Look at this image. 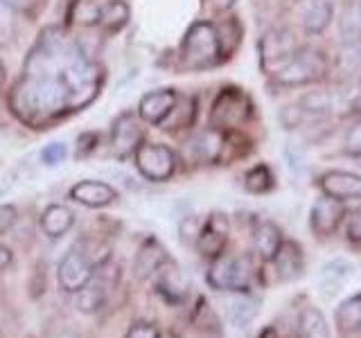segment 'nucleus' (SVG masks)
I'll list each match as a JSON object with an SVG mask.
<instances>
[{"label": "nucleus", "mask_w": 361, "mask_h": 338, "mask_svg": "<svg viewBox=\"0 0 361 338\" xmlns=\"http://www.w3.org/2000/svg\"><path fill=\"white\" fill-rule=\"evenodd\" d=\"M327 73V56L316 48H298L289 61L282 63L278 70L271 75L278 86L296 88L319 82Z\"/></svg>", "instance_id": "obj_3"}, {"label": "nucleus", "mask_w": 361, "mask_h": 338, "mask_svg": "<svg viewBox=\"0 0 361 338\" xmlns=\"http://www.w3.org/2000/svg\"><path fill=\"white\" fill-rule=\"evenodd\" d=\"M244 187L251 194H267L274 187V174L267 165H255L253 169H248L244 176Z\"/></svg>", "instance_id": "obj_29"}, {"label": "nucleus", "mask_w": 361, "mask_h": 338, "mask_svg": "<svg viewBox=\"0 0 361 338\" xmlns=\"http://www.w3.org/2000/svg\"><path fill=\"white\" fill-rule=\"evenodd\" d=\"M343 151L353 158H361V120L348 129L343 138Z\"/></svg>", "instance_id": "obj_32"}, {"label": "nucleus", "mask_w": 361, "mask_h": 338, "mask_svg": "<svg viewBox=\"0 0 361 338\" xmlns=\"http://www.w3.org/2000/svg\"><path fill=\"white\" fill-rule=\"evenodd\" d=\"M9 106L30 127L59 118L63 111H71V90L63 73H23L9 95Z\"/></svg>", "instance_id": "obj_1"}, {"label": "nucleus", "mask_w": 361, "mask_h": 338, "mask_svg": "<svg viewBox=\"0 0 361 338\" xmlns=\"http://www.w3.org/2000/svg\"><path fill=\"white\" fill-rule=\"evenodd\" d=\"M116 280H118V270L111 264V259H106L104 264L95 268V273L90 277L88 284L82 291H77V309L84 313L99 311L106 304L109 291L116 284Z\"/></svg>", "instance_id": "obj_9"}, {"label": "nucleus", "mask_w": 361, "mask_h": 338, "mask_svg": "<svg viewBox=\"0 0 361 338\" xmlns=\"http://www.w3.org/2000/svg\"><path fill=\"white\" fill-rule=\"evenodd\" d=\"M319 187L323 189V194L338 201L361 199V174L343 172V169H330V172L321 174Z\"/></svg>", "instance_id": "obj_13"}, {"label": "nucleus", "mask_w": 361, "mask_h": 338, "mask_svg": "<svg viewBox=\"0 0 361 338\" xmlns=\"http://www.w3.org/2000/svg\"><path fill=\"white\" fill-rule=\"evenodd\" d=\"M253 277V264L248 257H228V255H219L212 259V264L208 268V284L217 291H246L251 284Z\"/></svg>", "instance_id": "obj_6"}, {"label": "nucleus", "mask_w": 361, "mask_h": 338, "mask_svg": "<svg viewBox=\"0 0 361 338\" xmlns=\"http://www.w3.org/2000/svg\"><path fill=\"white\" fill-rule=\"evenodd\" d=\"M5 77H7V75H5V65H3V61H0V86L5 84Z\"/></svg>", "instance_id": "obj_40"}, {"label": "nucleus", "mask_w": 361, "mask_h": 338, "mask_svg": "<svg viewBox=\"0 0 361 338\" xmlns=\"http://www.w3.org/2000/svg\"><path fill=\"white\" fill-rule=\"evenodd\" d=\"M73 223H75V212L71 208L61 206V203H52V206H48L41 214V230L45 232V237H50V239L63 237L73 228Z\"/></svg>", "instance_id": "obj_20"}, {"label": "nucleus", "mask_w": 361, "mask_h": 338, "mask_svg": "<svg viewBox=\"0 0 361 338\" xmlns=\"http://www.w3.org/2000/svg\"><path fill=\"white\" fill-rule=\"evenodd\" d=\"M142 140V120L138 118V113H122L120 118H116L111 127V151L116 158L124 161L135 154V149L140 146Z\"/></svg>", "instance_id": "obj_10"}, {"label": "nucleus", "mask_w": 361, "mask_h": 338, "mask_svg": "<svg viewBox=\"0 0 361 338\" xmlns=\"http://www.w3.org/2000/svg\"><path fill=\"white\" fill-rule=\"evenodd\" d=\"M133 158H135V169L140 172V176L152 180V183L169 180L176 172V154L167 144L145 142L135 149Z\"/></svg>", "instance_id": "obj_7"}, {"label": "nucleus", "mask_w": 361, "mask_h": 338, "mask_svg": "<svg viewBox=\"0 0 361 338\" xmlns=\"http://www.w3.org/2000/svg\"><path fill=\"white\" fill-rule=\"evenodd\" d=\"M167 259L169 257L165 253V248L149 237V239H145L142 246L138 248V255H135V262H133V273L140 280L156 275V270L161 268Z\"/></svg>", "instance_id": "obj_19"}, {"label": "nucleus", "mask_w": 361, "mask_h": 338, "mask_svg": "<svg viewBox=\"0 0 361 338\" xmlns=\"http://www.w3.org/2000/svg\"><path fill=\"white\" fill-rule=\"evenodd\" d=\"M11 259H14V255H11V251H9L7 246L0 244V270L7 268V266L11 264Z\"/></svg>", "instance_id": "obj_39"}, {"label": "nucleus", "mask_w": 361, "mask_h": 338, "mask_svg": "<svg viewBox=\"0 0 361 338\" xmlns=\"http://www.w3.org/2000/svg\"><path fill=\"white\" fill-rule=\"evenodd\" d=\"M345 234L355 246H361V208L350 212L348 225H345Z\"/></svg>", "instance_id": "obj_34"}, {"label": "nucleus", "mask_w": 361, "mask_h": 338, "mask_svg": "<svg viewBox=\"0 0 361 338\" xmlns=\"http://www.w3.org/2000/svg\"><path fill=\"white\" fill-rule=\"evenodd\" d=\"M298 330L302 338H332L330 325H327L325 315L316 307H305L298 315Z\"/></svg>", "instance_id": "obj_26"}, {"label": "nucleus", "mask_w": 361, "mask_h": 338, "mask_svg": "<svg viewBox=\"0 0 361 338\" xmlns=\"http://www.w3.org/2000/svg\"><path fill=\"white\" fill-rule=\"evenodd\" d=\"M50 338H73L71 334H54V336H50Z\"/></svg>", "instance_id": "obj_42"}, {"label": "nucleus", "mask_w": 361, "mask_h": 338, "mask_svg": "<svg viewBox=\"0 0 361 338\" xmlns=\"http://www.w3.org/2000/svg\"><path fill=\"white\" fill-rule=\"evenodd\" d=\"M224 151V135L217 129H203L185 144V154L195 163H217Z\"/></svg>", "instance_id": "obj_15"}, {"label": "nucleus", "mask_w": 361, "mask_h": 338, "mask_svg": "<svg viewBox=\"0 0 361 338\" xmlns=\"http://www.w3.org/2000/svg\"><path fill=\"white\" fill-rule=\"evenodd\" d=\"M332 18H334L332 0H314L302 16V27L307 34H312V37H319V34H323L330 27Z\"/></svg>", "instance_id": "obj_23"}, {"label": "nucleus", "mask_w": 361, "mask_h": 338, "mask_svg": "<svg viewBox=\"0 0 361 338\" xmlns=\"http://www.w3.org/2000/svg\"><path fill=\"white\" fill-rule=\"evenodd\" d=\"M16 208L14 206H9V203H3L0 206V234H5L11 225L16 223Z\"/></svg>", "instance_id": "obj_35"}, {"label": "nucleus", "mask_w": 361, "mask_h": 338, "mask_svg": "<svg viewBox=\"0 0 361 338\" xmlns=\"http://www.w3.org/2000/svg\"><path fill=\"white\" fill-rule=\"evenodd\" d=\"M253 104L248 95L242 88H224L221 93L214 97L212 108H210V127L224 131V129H235L251 118Z\"/></svg>", "instance_id": "obj_5"}, {"label": "nucleus", "mask_w": 361, "mask_h": 338, "mask_svg": "<svg viewBox=\"0 0 361 338\" xmlns=\"http://www.w3.org/2000/svg\"><path fill=\"white\" fill-rule=\"evenodd\" d=\"M282 232L276 223H271V221H264V223H259L255 232H253V244H255V251L257 255L264 259V262H271V259L276 257V253L280 251V246H282Z\"/></svg>", "instance_id": "obj_24"}, {"label": "nucleus", "mask_w": 361, "mask_h": 338, "mask_svg": "<svg viewBox=\"0 0 361 338\" xmlns=\"http://www.w3.org/2000/svg\"><path fill=\"white\" fill-rule=\"evenodd\" d=\"M341 41L345 45L361 43V11L359 7H350L341 18Z\"/></svg>", "instance_id": "obj_30"}, {"label": "nucleus", "mask_w": 361, "mask_h": 338, "mask_svg": "<svg viewBox=\"0 0 361 338\" xmlns=\"http://www.w3.org/2000/svg\"><path fill=\"white\" fill-rule=\"evenodd\" d=\"M278 118H280V124L285 129H296L300 127V124L307 120V115L298 108V104H291V106H285L280 113H278Z\"/></svg>", "instance_id": "obj_33"}, {"label": "nucleus", "mask_w": 361, "mask_h": 338, "mask_svg": "<svg viewBox=\"0 0 361 338\" xmlns=\"http://www.w3.org/2000/svg\"><path fill=\"white\" fill-rule=\"evenodd\" d=\"M300 48L293 32L287 27H274L269 30L262 39H259V63H262V70L269 75H274L278 68L289 61L293 52Z\"/></svg>", "instance_id": "obj_8"}, {"label": "nucleus", "mask_w": 361, "mask_h": 338, "mask_svg": "<svg viewBox=\"0 0 361 338\" xmlns=\"http://www.w3.org/2000/svg\"><path fill=\"white\" fill-rule=\"evenodd\" d=\"M276 264L278 270V277L282 282H293L302 275V268H305V257L302 251L296 242H282L280 251L276 253V257L271 259Z\"/></svg>", "instance_id": "obj_18"}, {"label": "nucleus", "mask_w": 361, "mask_h": 338, "mask_svg": "<svg viewBox=\"0 0 361 338\" xmlns=\"http://www.w3.org/2000/svg\"><path fill=\"white\" fill-rule=\"evenodd\" d=\"M131 9L124 0H109L102 7H97V25L106 32H118L129 23Z\"/></svg>", "instance_id": "obj_25"}, {"label": "nucleus", "mask_w": 361, "mask_h": 338, "mask_svg": "<svg viewBox=\"0 0 361 338\" xmlns=\"http://www.w3.org/2000/svg\"><path fill=\"white\" fill-rule=\"evenodd\" d=\"M334 323L341 336H355L361 332V296L345 298L334 311Z\"/></svg>", "instance_id": "obj_22"}, {"label": "nucleus", "mask_w": 361, "mask_h": 338, "mask_svg": "<svg viewBox=\"0 0 361 338\" xmlns=\"http://www.w3.org/2000/svg\"><path fill=\"white\" fill-rule=\"evenodd\" d=\"M357 73H359V79H357V88H359V90H357V93H359V97H361V70H357Z\"/></svg>", "instance_id": "obj_41"}, {"label": "nucleus", "mask_w": 361, "mask_h": 338, "mask_svg": "<svg viewBox=\"0 0 361 338\" xmlns=\"http://www.w3.org/2000/svg\"><path fill=\"white\" fill-rule=\"evenodd\" d=\"M353 270H355V266L350 264L348 259H332V262H327L321 268V275H319L321 291L325 296H334V293H338L348 284Z\"/></svg>", "instance_id": "obj_21"}, {"label": "nucleus", "mask_w": 361, "mask_h": 338, "mask_svg": "<svg viewBox=\"0 0 361 338\" xmlns=\"http://www.w3.org/2000/svg\"><path fill=\"white\" fill-rule=\"evenodd\" d=\"M37 0H0V5H5L9 11H30Z\"/></svg>", "instance_id": "obj_37"}, {"label": "nucleus", "mask_w": 361, "mask_h": 338, "mask_svg": "<svg viewBox=\"0 0 361 338\" xmlns=\"http://www.w3.org/2000/svg\"><path fill=\"white\" fill-rule=\"evenodd\" d=\"M208 5L212 7V11H228L233 5H235V0H208Z\"/></svg>", "instance_id": "obj_38"}, {"label": "nucleus", "mask_w": 361, "mask_h": 338, "mask_svg": "<svg viewBox=\"0 0 361 338\" xmlns=\"http://www.w3.org/2000/svg\"><path fill=\"white\" fill-rule=\"evenodd\" d=\"M97 251L90 248V244H86L84 248H73L68 251L66 257L61 259L59 270H56V277H59V287L66 293H77L82 291L90 277H93L95 268L102 266L104 262H99L95 257Z\"/></svg>", "instance_id": "obj_4"}, {"label": "nucleus", "mask_w": 361, "mask_h": 338, "mask_svg": "<svg viewBox=\"0 0 361 338\" xmlns=\"http://www.w3.org/2000/svg\"><path fill=\"white\" fill-rule=\"evenodd\" d=\"M345 206L343 201L332 199L323 194L321 199L314 201L312 212H310V228L316 237H330L334 234L345 219Z\"/></svg>", "instance_id": "obj_11"}, {"label": "nucleus", "mask_w": 361, "mask_h": 338, "mask_svg": "<svg viewBox=\"0 0 361 338\" xmlns=\"http://www.w3.org/2000/svg\"><path fill=\"white\" fill-rule=\"evenodd\" d=\"M176 99H178V95L174 88L149 90V93L142 95L140 104H138V118L149 124H163L169 113H172Z\"/></svg>", "instance_id": "obj_14"}, {"label": "nucleus", "mask_w": 361, "mask_h": 338, "mask_svg": "<svg viewBox=\"0 0 361 338\" xmlns=\"http://www.w3.org/2000/svg\"><path fill=\"white\" fill-rule=\"evenodd\" d=\"M228 230H231V223H228V217L221 212H214L206 219V223L199 228V234H197V251L203 255V257H219L226 248V242H228Z\"/></svg>", "instance_id": "obj_12"}, {"label": "nucleus", "mask_w": 361, "mask_h": 338, "mask_svg": "<svg viewBox=\"0 0 361 338\" xmlns=\"http://www.w3.org/2000/svg\"><path fill=\"white\" fill-rule=\"evenodd\" d=\"M228 315L237 327H244L257 315V300L244 296V291H237V296L228 302Z\"/></svg>", "instance_id": "obj_28"}, {"label": "nucleus", "mask_w": 361, "mask_h": 338, "mask_svg": "<svg viewBox=\"0 0 361 338\" xmlns=\"http://www.w3.org/2000/svg\"><path fill=\"white\" fill-rule=\"evenodd\" d=\"M332 106H334V99L327 90H310V93L300 95L298 99V108L307 118H325L327 113L332 111Z\"/></svg>", "instance_id": "obj_27"}, {"label": "nucleus", "mask_w": 361, "mask_h": 338, "mask_svg": "<svg viewBox=\"0 0 361 338\" xmlns=\"http://www.w3.org/2000/svg\"><path fill=\"white\" fill-rule=\"evenodd\" d=\"M66 156H68V146L66 142H50V144H45L43 146V151H41V163L45 167H56V165H61L66 161Z\"/></svg>", "instance_id": "obj_31"}, {"label": "nucleus", "mask_w": 361, "mask_h": 338, "mask_svg": "<svg viewBox=\"0 0 361 338\" xmlns=\"http://www.w3.org/2000/svg\"><path fill=\"white\" fill-rule=\"evenodd\" d=\"M156 291L172 304L180 302L188 296V282L183 273L176 268V264H172L169 259L156 270Z\"/></svg>", "instance_id": "obj_17"}, {"label": "nucleus", "mask_w": 361, "mask_h": 338, "mask_svg": "<svg viewBox=\"0 0 361 338\" xmlns=\"http://www.w3.org/2000/svg\"><path fill=\"white\" fill-rule=\"evenodd\" d=\"M127 338H158V330L152 323H135L127 332Z\"/></svg>", "instance_id": "obj_36"}, {"label": "nucleus", "mask_w": 361, "mask_h": 338, "mask_svg": "<svg viewBox=\"0 0 361 338\" xmlns=\"http://www.w3.org/2000/svg\"><path fill=\"white\" fill-rule=\"evenodd\" d=\"M71 199L86 208H104L118 199V192L104 180H79L71 187Z\"/></svg>", "instance_id": "obj_16"}, {"label": "nucleus", "mask_w": 361, "mask_h": 338, "mask_svg": "<svg viewBox=\"0 0 361 338\" xmlns=\"http://www.w3.org/2000/svg\"><path fill=\"white\" fill-rule=\"evenodd\" d=\"M221 59L219 30L208 20L192 23L180 43V61L190 70H206Z\"/></svg>", "instance_id": "obj_2"}, {"label": "nucleus", "mask_w": 361, "mask_h": 338, "mask_svg": "<svg viewBox=\"0 0 361 338\" xmlns=\"http://www.w3.org/2000/svg\"><path fill=\"white\" fill-rule=\"evenodd\" d=\"M359 11H361V5H359Z\"/></svg>", "instance_id": "obj_43"}]
</instances>
